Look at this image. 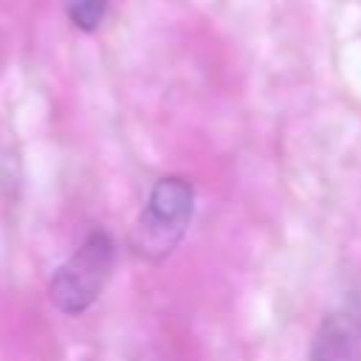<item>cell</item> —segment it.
<instances>
[{
  "mask_svg": "<svg viewBox=\"0 0 361 361\" xmlns=\"http://www.w3.org/2000/svg\"><path fill=\"white\" fill-rule=\"evenodd\" d=\"M195 217V186L183 175H164L152 183L147 203L130 234V245L149 262L166 259L189 231Z\"/></svg>",
  "mask_w": 361,
  "mask_h": 361,
  "instance_id": "6da1fadb",
  "label": "cell"
},
{
  "mask_svg": "<svg viewBox=\"0 0 361 361\" xmlns=\"http://www.w3.org/2000/svg\"><path fill=\"white\" fill-rule=\"evenodd\" d=\"M113 265H116V245L110 234L102 228L90 231L82 240V245L51 276V285H48L51 302L65 316L85 313L107 285Z\"/></svg>",
  "mask_w": 361,
  "mask_h": 361,
  "instance_id": "7a4b0ae2",
  "label": "cell"
},
{
  "mask_svg": "<svg viewBox=\"0 0 361 361\" xmlns=\"http://www.w3.org/2000/svg\"><path fill=\"white\" fill-rule=\"evenodd\" d=\"M361 358V302L347 296L327 310L313 333L307 361H358Z\"/></svg>",
  "mask_w": 361,
  "mask_h": 361,
  "instance_id": "3957f363",
  "label": "cell"
},
{
  "mask_svg": "<svg viewBox=\"0 0 361 361\" xmlns=\"http://www.w3.org/2000/svg\"><path fill=\"white\" fill-rule=\"evenodd\" d=\"M68 17L79 31H96L99 23L104 20L107 0H65Z\"/></svg>",
  "mask_w": 361,
  "mask_h": 361,
  "instance_id": "277c9868",
  "label": "cell"
}]
</instances>
